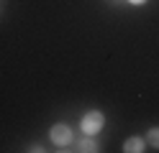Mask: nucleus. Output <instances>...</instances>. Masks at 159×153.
I'll use <instances>...</instances> for the list:
<instances>
[{
    "instance_id": "3",
    "label": "nucleus",
    "mask_w": 159,
    "mask_h": 153,
    "mask_svg": "<svg viewBox=\"0 0 159 153\" xmlns=\"http://www.w3.org/2000/svg\"><path fill=\"white\" fill-rule=\"evenodd\" d=\"M144 146H146V140L139 138V135H134V138H128V140L123 143V151H126V153H141Z\"/></svg>"
},
{
    "instance_id": "6",
    "label": "nucleus",
    "mask_w": 159,
    "mask_h": 153,
    "mask_svg": "<svg viewBox=\"0 0 159 153\" xmlns=\"http://www.w3.org/2000/svg\"><path fill=\"white\" fill-rule=\"evenodd\" d=\"M128 3H134V5H144L146 0H128Z\"/></svg>"
},
{
    "instance_id": "4",
    "label": "nucleus",
    "mask_w": 159,
    "mask_h": 153,
    "mask_svg": "<svg viewBox=\"0 0 159 153\" xmlns=\"http://www.w3.org/2000/svg\"><path fill=\"white\" fill-rule=\"evenodd\" d=\"M80 151H82V153H95V151H100V148H98V143H95L93 135H87L85 140H80Z\"/></svg>"
},
{
    "instance_id": "5",
    "label": "nucleus",
    "mask_w": 159,
    "mask_h": 153,
    "mask_svg": "<svg viewBox=\"0 0 159 153\" xmlns=\"http://www.w3.org/2000/svg\"><path fill=\"white\" fill-rule=\"evenodd\" d=\"M146 143H149V146H154V148H159V128H152V130H149Z\"/></svg>"
},
{
    "instance_id": "1",
    "label": "nucleus",
    "mask_w": 159,
    "mask_h": 153,
    "mask_svg": "<svg viewBox=\"0 0 159 153\" xmlns=\"http://www.w3.org/2000/svg\"><path fill=\"white\" fill-rule=\"evenodd\" d=\"M103 125H105V117H103V112H98V110L87 112V115L82 117V130H85V135H98V133L103 130Z\"/></svg>"
},
{
    "instance_id": "2",
    "label": "nucleus",
    "mask_w": 159,
    "mask_h": 153,
    "mask_svg": "<svg viewBox=\"0 0 159 153\" xmlns=\"http://www.w3.org/2000/svg\"><path fill=\"white\" fill-rule=\"evenodd\" d=\"M69 140H72V130H69L64 122H57V125L52 128V143L62 148V146H67Z\"/></svg>"
}]
</instances>
